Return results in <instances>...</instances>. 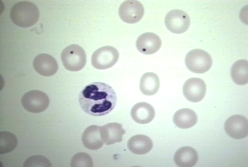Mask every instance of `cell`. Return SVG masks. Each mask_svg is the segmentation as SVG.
Masks as SVG:
<instances>
[{
	"label": "cell",
	"mask_w": 248,
	"mask_h": 167,
	"mask_svg": "<svg viewBox=\"0 0 248 167\" xmlns=\"http://www.w3.org/2000/svg\"><path fill=\"white\" fill-rule=\"evenodd\" d=\"M116 94L109 85L101 82H94L86 86L80 92L78 101L82 110L93 116L105 115L114 108Z\"/></svg>",
	"instance_id": "obj_1"
},
{
	"label": "cell",
	"mask_w": 248,
	"mask_h": 167,
	"mask_svg": "<svg viewBox=\"0 0 248 167\" xmlns=\"http://www.w3.org/2000/svg\"><path fill=\"white\" fill-rule=\"evenodd\" d=\"M39 11L33 3L26 1L16 3L10 12V17L16 25L22 28H28L33 25L38 21Z\"/></svg>",
	"instance_id": "obj_2"
},
{
	"label": "cell",
	"mask_w": 248,
	"mask_h": 167,
	"mask_svg": "<svg viewBox=\"0 0 248 167\" xmlns=\"http://www.w3.org/2000/svg\"><path fill=\"white\" fill-rule=\"evenodd\" d=\"M61 59L65 68L72 71L82 69L86 62L84 50L76 44L71 45L65 48L61 52Z\"/></svg>",
	"instance_id": "obj_3"
},
{
	"label": "cell",
	"mask_w": 248,
	"mask_h": 167,
	"mask_svg": "<svg viewBox=\"0 0 248 167\" xmlns=\"http://www.w3.org/2000/svg\"><path fill=\"white\" fill-rule=\"evenodd\" d=\"M185 65L191 71L202 74L208 71L211 67L212 60L207 52L200 49L189 51L185 59Z\"/></svg>",
	"instance_id": "obj_4"
},
{
	"label": "cell",
	"mask_w": 248,
	"mask_h": 167,
	"mask_svg": "<svg viewBox=\"0 0 248 167\" xmlns=\"http://www.w3.org/2000/svg\"><path fill=\"white\" fill-rule=\"evenodd\" d=\"M21 101L23 107L28 112L38 113L47 108L50 100L45 92L38 90H32L25 93L22 96Z\"/></svg>",
	"instance_id": "obj_5"
},
{
	"label": "cell",
	"mask_w": 248,
	"mask_h": 167,
	"mask_svg": "<svg viewBox=\"0 0 248 167\" xmlns=\"http://www.w3.org/2000/svg\"><path fill=\"white\" fill-rule=\"evenodd\" d=\"M119 57V52L116 48L110 46H106L94 51L92 55L91 62L94 68L104 70L115 65Z\"/></svg>",
	"instance_id": "obj_6"
},
{
	"label": "cell",
	"mask_w": 248,
	"mask_h": 167,
	"mask_svg": "<svg viewBox=\"0 0 248 167\" xmlns=\"http://www.w3.org/2000/svg\"><path fill=\"white\" fill-rule=\"evenodd\" d=\"M165 23L170 32L180 34L188 29L190 24V19L185 12L179 9H174L167 14L165 18Z\"/></svg>",
	"instance_id": "obj_7"
},
{
	"label": "cell",
	"mask_w": 248,
	"mask_h": 167,
	"mask_svg": "<svg viewBox=\"0 0 248 167\" xmlns=\"http://www.w3.org/2000/svg\"><path fill=\"white\" fill-rule=\"evenodd\" d=\"M144 14L142 4L137 0H126L120 6L118 14L124 22L129 24L138 22L142 18Z\"/></svg>",
	"instance_id": "obj_8"
},
{
	"label": "cell",
	"mask_w": 248,
	"mask_h": 167,
	"mask_svg": "<svg viewBox=\"0 0 248 167\" xmlns=\"http://www.w3.org/2000/svg\"><path fill=\"white\" fill-rule=\"evenodd\" d=\"M224 128L227 134L232 138L236 139L244 138L248 135V120L242 115H232L225 122Z\"/></svg>",
	"instance_id": "obj_9"
},
{
	"label": "cell",
	"mask_w": 248,
	"mask_h": 167,
	"mask_svg": "<svg viewBox=\"0 0 248 167\" xmlns=\"http://www.w3.org/2000/svg\"><path fill=\"white\" fill-rule=\"evenodd\" d=\"M206 86L202 79L191 78L187 79L183 87L184 96L188 101L197 102L204 98L206 93Z\"/></svg>",
	"instance_id": "obj_10"
},
{
	"label": "cell",
	"mask_w": 248,
	"mask_h": 167,
	"mask_svg": "<svg viewBox=\"0 0 248 167\" xmlns=\"http://www.w3.org/2000/svg\"><path fill=\"white\" fill-rule=\"evenodd\" d=\"M161 45L162 41L159 37L155 33L150 32L144 33L140 35L136 42L138 50L147 55L156 52Z\"/></svg>",
	"instance_id": "obj_11"
},
{
	"label": "cell",
	"mask_w": 248,
	"mask_h": 167,
	"mask_svg": "<svg viewBox=\"0 0 248 167\" xmlns=\"http://www.w3.org/2000/svg\"><path fill=\"white\" fill-rule=\"evenodd\" d=\"M33 66L38 73L45 76L54 75L58 68L55 59L51 55L46 54L37 55L33 60Z\"/></svg>",
	"instance_id": "obj_12"
},
{
	"label": "cell",
	"mask_w": 248,
	"mask_h": 167,
	"mask_svg": "<svg viewBox=\"0 0 248 167\" xmlns=\"http://www.w3.org/2000/svg\"><path fill=\"white\" fill-rule=\"evenodd\" d=\"M82 141L83 145L91 150H96L101 148L104 144L101 135V126L91 125L83 131Z\"/></svg>",
	"instance_id": "obj_13"
},
{
	"label": "cell",
	"mask_w": 248,
	"mask_h": 167,
	"mask_svg": "<svg viewBox=\"0 0 248 167\" xmlns=\"http://www.w3.org/2000/svg\"><path fill=\"white\" fill-rule=\"evenodd\" d=\"M153 107L146 102H139L135 105L131 111V115L133 120L140 124H145L152 121L155 116Z\"/></svg>",
	"instance_id": "obj_14"
},
{
	"label": "cell",
	"mask_w": 248,
	"mask_h": 167,
	"mask_svg": "<svg viewBox=\"0 0 248 167\" xmlns=\"http://www.w3.org/2000/svg\"><path fill=\"white\" fill-rule=\"evenodd\" d=\"M101 133L104 143L108 145L121 142L126 131L121 124L113 122L101 126Z\"/></svg>",
	"instance_id": "obj_15"
},
{
	"label": "cell",
	"mask_w": 248,
	"mask_h": 167,
	"mask_svg": "<svg viewBox=\"0 0 248 167\" xmlns=\"http://www.w3.org/2000/svg\"><path fill=\"white\" fill-rule=\"evenodd\" d=\"M198 156L196 151L190 146L179 148L174 156V161L179 167H191L197 163Z\"/></svg>",
	"instance_id": "obj_16"
},
{
	"label": "cell",
	"mask_w": 248,
	"mask_h": 167,
	"mask_svg": "<svg viewBox=\"0 0 248 167\" xmlns=\"http://www.w3.org/2000/svg\"><path fill=\"white\" fill-rule=\"evenodd\" d=\"M127 146L133 153L143 155L150 151L153 147V143L148 137L143 135H137L128 140Z\"/></svg>",
	"instance_id": "obj_17"
},
{
	"label": "cell",
	"mask_w": 248,
	"mask_h": 167,
	"mask_svg": "<svg viewBox=\"0 0 248 167\" xmlns=\"http://www.w3.org/2000/svg\"><path fill=\"white\" fill-rule=\"evenodd\" d=\"M173 121L177 127L186 129L194 126L197 121V116L194 111L188 108H183L175 113Z\"/></svg>",
	"instance_id": "obj_18"
},
{
	"label": "cell",
	"mask_w": 248,
	"mask_h": 167,
	"mask_svg": "<svg viewBox=\"0 0 248 167\" xmlns=\"http://www.w3.org/2000/svg\"><path fill=\"white\" fill-rule=\"evenodd\" d=\"M160 87V81L157 75L153 72L144 73L140 80L139 88L144 95L152 96L155 94Z\"/></svg>",
	"instance_id": "obj_19"
},
{
	"label": "cell",
	"mask_w": 248,
	"mask_h": 167,
	"mask_svg": "<svg viewBox=\"0 0 248 167\" xmlns=\"http://www.w3.org/2000/svg\"><path fill=\"white\" fill-rule=\"evenodd\" d=\"M231 75L233 82L239 85H244L248 82V62L247 60L240 59L235 62L231 70Z\"/></svg>",
	"instance_id": "obj_20"
},
{
	"label": "cell",
	"mask_w": 248,
	"mask_h": 167,
	"mask_svg": "<svg viewBox=\"0 0 248 167\" xmlns=\"http://www.w3.org/2000/svg\"><path fill=\"white\" fill-rule=\"evenodd\" d=\"M18 144L16 136L13 133L7 131L0 132V154H5L13 151Z\"/></svg>",
	"instance_id": "obj_21"
},
{
	"label": "cell",
	"mask_w": 248,
	"mask_h": 167,
	"mask_svg": "<svg viewBox=\"0 0 248 167\" xmlns=\"http://www.w3.org/2000/svg\"><path fill=\"white\" fill-rule=\"evenodd\" d=\"M52 164L50 161L44 156L35 155L30 156L24 161L23 167H51Z\"/></svg>",
	"instance_id": "obj_22"
},
{
	"label": "cell",
	"mask_w": 248,
	"mask_h": 167,
	"mask_svg": "<svg viewBox=\"0 0 248 167\" xmlns=\"http://www.w3.org/2000/svg\"><path fill=\"white\" fill-rule=\"evenodd\" d=\"M70 165L71 167L93 166L92 160L88 154L85 153H79L75 154L72 158Z\"/></svg>",
	"instance_id": "obj_23"
}]
</instances>
